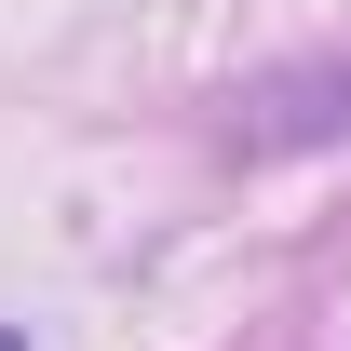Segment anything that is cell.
<instances>
[{"instance_id":"obj_1","label":"cell","mask_w":351,"mask_h":351,"mask_svg":"<svg viewBox=\"0 0 351 351\" xmlns=\"http://www.w3.org/2000/svg\"><path fill=\"white\" fill-rule=\"evenodd\" d=\"M230 135L243 149H324V135H351V54H311V68L243 82L230 95Z\"/></svg>"},{"instance_id":"obj_2","label":"cell","mask_w":351,"mask_h":351,"mask_svg":"<svg viewBox=\"0 0 351 351\" xmlns=\"http://www.w3.org/2000/svg\"><path fill=\"white\" fill-rule=\"evenodd\" d=\"M0 351H27V338H14V324H0Z\"/></svg>"}]
</instances>
